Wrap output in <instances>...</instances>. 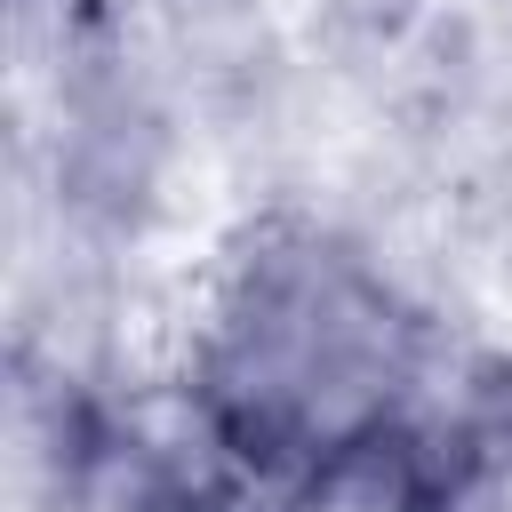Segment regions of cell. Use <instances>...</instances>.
Returning a JSON list of instances; mask_svg holds the SVG:
<instances>
[{
  "label": "cell",
  "instance_id": "6da1fadb",
  "mask_svg": "<svg viewBox=\"0 0 512 512\" xmlns=\"http://www.w3.org/2000/svg\"><path fill=\"white\" fill-rule=\"evenodd\" d=\"M424 368L416 304L352 240L320 224H256L216 288L192 352V400L208 440L256 472L296 480L328 448L408 416Z\"/></svg>",
  "mask_w": 512,
  "mask_h": 512
},
{
  "label": "cell",
  "instance_id": "7a4b0ae2",
  "mask_svg": "<svg viewBox=\"0 0 512 512\" xmlns=\"http://www.w3.org/2000/svg\"><path fill=\"white\" fill-rule=\"evenodd\" d=\"M280 512H440V448L392 416L280 488Z\"/></svg>",
  "mask_w": 512,
  "mask_h": 512
},
{
  "label": "cell",
  "instance_id": "3957f363",
  "mask_svg": "<svg viewBox=\"0 0 512 512\" xmlns=\"http://www.w3.org/2000/svg\"><path fill=\"white\" fill-rule=\"evenodd\" d=\"M440 512H512V408L480 416L440 448Z\"/></svg>",
  "mask_w": 512,
  "mask_h": 512
}]
</instances>
